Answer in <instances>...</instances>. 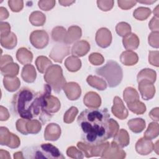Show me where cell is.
Returning <instances> with one entry per match:
<instances>
[{
    "label": "cell",
    "instance_id": "obj_1",
    "mask_svg": "<svg viewBox=\"0 0 159 159\" xmlns=\"http://www.w3.org/2000/svg\"><path fill=\"white\" fill-rule=\"evenodd\" d=\"M51 86L47 84L42 92L35 93L28 88H23L14 95L12 99L13 112L25 119L39 117L42 124L50 120L52 116L45 112V98L51 94Z\"/></svg>",
    "mask_w": 159,
    "mask_h": 159
},
{
    "label": "cell",
    "instance_id": "obj_2",
    "mask_svg": "<svg viewBox=\"0 0 159 159\" xmlns=\"http://www.w3.org/2000/svg\"><path fill=\"white\" fill-rule=\"evenodd\" d=\"M110 114L106 108L88 109L82 111L77 122L82 130V140L88 144H98L110 137L109 119Z\"/></svg>",
    "mask_w": 159,
    "mask_h": 159
},
{
    "label": "cell",
    "instance_id": "obj_3",
    "mask_svg": "<svg viewBox=\"0 0 159 159\" xmlns=\"http://www.w3.org/2000/svg\"><path fill=\"white\" fill-rule=\"evenodd\" d=\"M22 153L26 158H65L58 148L49 143L24 148Z\"/></svg>",
    "mask_w": 159,
    "mask_h": 159
},
{
    "label": "cell",
    "instance_id": "obj_4",
    "mask_svg": "<svg viewBox=\"0 0 159 159\" xmlns=\"http://www.w3.org/2000/svg\"><path fill=\"white\" fill-rule=\"evenodd\" d=\"M96 73L106 80L110 88L118 86L123 78L122 68L117 62L113 60H109L104 66L97 68Z\"/></svg>",
    "mask_w": 159,
    "mask_h": 159
},
{
    "label": "cell",
    "instance_id": "obj_5",
    "mask_svg": "<svg viewBox=\"0 0 159 159\" xmlns=\"http://www.w3.org/2000/svg\"><path fill=\"white\" fill-rule=\"evenodd\" d=\"M44 80L57 93L61 91L66 83L63 75L62 68L58 65H52L47 69Z\"/></svg>",
    "mask_w": 159,
    "mask_h": 159
},
{
    "label": "cell",
    "instance_id": "obj_6",
    "mask_svg": "<svg viewBox=\"0 0 159 159\" xmlns=\"http://www.w3.org/2000/svg\"><path fill=\"white\" fill-rule=\"evenodd\" d=\"M109 144L108 142H104L94 145L79 142L77 143V147L84 154L86 157L90 158L93 157H101Z\"/></svg>",
    "mask_w": 159,
    "mask_h": 159
},
{
    "label": "cell",
    "instance_id": "obj_7",
    "mask_svg": "<svg viewBox=\"0 0 159 159\" xmlns=\"http://www.w3.org/2000/svg\"><path fill=\"white\" fill-rule=\"evenodd\" d=\"M0 144L6 145L11 148H17L20 144L18 136L10 132L6 127H0Z\"/></svg>",
    "mask_w": 159,
    "mask_h": 159
},
{
    "label": "cell",
    "instance_id": "obj_8",
    "mask_svg": "<svg viewBox=\"0 0 159 159\" xmlns=\"http://www.w3.org/2000/svg\"><path fill=\"white\" fill-rule=\"evenodd\" d=\"M49 37L46 31L37 30L33 31L30 35V42L35 48L42 49L48 43Z\"/></svg>",
    "mask_w": 159,
    "mask_h": 159
},
{
    "label": "cell",
    "instance_id": "obj_9",
    "mask_svg": "<svg viewBox=\"0 0 159 159\" xmlns=\"http://www.w3.org/2000/svg\"><path fill=\"white\" fill-rule=\"evenodd\" d=\"M126 156L125 152L118 147L113 141L109 144L101 156L102 158L122 159Z\"/></svg>",
    "mask_w": 159,
    "mask_h": 159
},
{
    "label": "cell",
    "instance_id": "obj_10",
    "mask_svg": "<svg viewBox=\"0 0 159 159\" xmlns=\"http://www.w3.org/2000/svg\"><path fill=\"white\" fill-rule=\"evenodd\" d=\"M96 42L101 48L109 47L112 42V34L111 31L105 27L99 29L96 34Z\"/></svg>",
    "mask_w": 159,
    "mask_h": 159
},
{
    "label": "cell",
    "instance_id": "obj_11",
    "mask_svg": "<svg viewBox=\"0 0 159 159\" xmlns=\"http://www.w3.org/2000/svg\"><path fill=\"white\" fill-rule=\"evenodd\" d=\"M138 83V88L142 99L144 100L152 99L155 93V88L153 83L146 80H141Z\"/></svg>",
    "mask_w": 159,
    "mask_h": 159
},
{
    "label": "cell",
    "instance_id": "obj_12",
    "mask_svg": "<svg viewBox=\"0 0 159 159\" xmlns=\"http://www.w3.org/2000/svg\"><path fill=\"white\" fill-rule=\"evenodd\" d=\"M70 53V47L66 44L55 45L50 53V57L55 62L61 63L63 58Z\"/></svg>",
    "mask_w": 159,
    "mask_h": 159
},
{
    "label": "cell",
    "instance_id": "obj_13",
    "mask_svg": "<svg viewBox=\"0 0 159 159\" xmlns=\"http://www.w3.org/2000/svg\"><path fill=\"white\" fill-rule=\"evenodd\" d=\"M111 111L117 118L120 120L126 119L129 114L128 111L125 107L122 99L118 96H116L114 98Z\"/></svg>",
    "mask_w": 159,
    "mask_h": 159
},
{
    "label": "cell",
    "instance_id": "obj_14",
    "mask_svg": "<svg viewBox=\"0 0 159 159\" xmlns=\"http://www.w3.org/2000/svg\"><path fill=\"white\" fill-rule=\"evenodd\" d=\"M63 89L68 99L71 101L77 100L81 94V89L80 85L75 82L66 83Z\"/></svg>",
    "mask_w": 159,
    "mask_h": 159
},
{
    "label": "cell",
    "instance_id": "obj_15",
    "mask_svg": "<svg viewBox=\"0 0 159 159\" xmlns=\"http://www.w3.org/2000/svg\"><path fill=\"white\" fill-rule=\"evenodd\" d=\"M61 128L55 123H50L48 124L44 131V139L46 140L56 141L61 135Z\"/></svg>",
    "mask_w": 159,
    "mask_h": 159
},
{
    "label": "cell",
    "instance_id": "obj_16",
    "mask_svg": "<svg viewBox=\"0 0 159 159\" xmlns=\"http://www.w3.org/2000/svg\"><path fill=\"white\" fill-rule=\"evenodd\" d=\"M154 144L151 140L144 137L140 138L135 144V150L138 153L142 155H147L153 150Z\"/></svg>",
    "mask_w": 159,
    "mask_h": 159
},
{
    "label": "cell",
    "instance_id": "obj_17",
    "mask_svg": "<svg viewBox=\"0 0 159 159\" xmlns=\"http://www.w3.org/2000/svg\"><path fill=\"white\" fill-rule=\"evenodd\" d=\"M82 35V31L80 27L73 25L68 28L65 36L63 43L66 45H69L78 40Z\"/></svg>",
    "mask_w": 159,
    "mask_h": 159
},
{
    "label": "cell",
    "instance_id": "obj_18",
    "mask_svg": "<svg viewBox=\"0 0 159 159\" xmlns=\"http://www.w3.org/2000/svg\"><path fill=\"white\" fill-rule=\"evenodd\" d=\"M83 102L89 108H98L101 104V99L98 93L90 91L87 93L84 96Z\"/></svg>",
    "mask_w": 159,
    "mask_h": 159
},
{
    "label": "cell",
    "instance_id": "obj_19",
    "mask_svg": "<svg viewBox=\"0 0 159 159\" xmlns=\"http://www.w3.org/2000/svg\"><path fill=\"white\" fill-rule=\"evenodd\" d=\"M90 50V45L86 40L76 42L71 48V54L77 57H83L86 55Z\"/></svg>",
    "mask_w": 159,
    "mask_h": 159
},
{
    "label": "cell",
    "instance_id": "obj_20",
    "mask_svg": "<svg viewBox=\"0 0 159 159\" xmlns=\"http://www.w3.org/2000/svg\"><path fill=\"white\" fill-rule=\"evenodd\" d=\"M61 107L58 99L51 94H48L45 98V112L52 116V114L58 112Z\"/></svg>",
    "mask_w": 159,
    "mask_h": 159
},
{
    "label": "cell",
    "instance_id": "obj_21",
    "mask_svg": "<svg viewBox=\"0 0 159 159\" xmlns=\"http://www.w3.org/2000/svg\"><path fill=\"white\" fill-rule=\"evenodd\" d=\"M139 39L135 34L130 33L123 37L122 43L127 50H135L139 45Z\"/></svg>",
    "mask_w": 159,
    "mask_h": 159
},
{
    "label": "cell",
    "instance_id": "obj_22",
    "mask_svg": "<svg viewBox=\"0 0 159 159\" xmlns=\"http://www.w3.org/2000/svg\"><path fill=\"white\" fill-rule=\"evenodd\" d=\"M120 60L124 65L132 66L138 62L139 57L135 52L132 50H126L121 53Z\"/></svg>",
    "mask_w": 159,
    "mask_h": 159
},
{
    "label": "cell",
    "instance_id": "obj_23",
    "mask_svg": "<svg viewBox=\"0 0 159 159\" xmlns=\"http://www.w3.org/2000/svg\"><path fill=\"white\" fill-rule=\"evenodd\" d=\"M113 142L121 148L127 147L130 142V138L127 131L124 129L119 130L118 132L114 137Z\"/></svg>",
    "mask_w": 159,
    "mask_h": 159
},
{
    "label": "cell",
    "instance_id": "obj_24",
    "mask_svg": "<svg viewBox=\"0 0 159 159\" xmlns=\"http://www.w3.org/2000/svg\"><path fill=\"white\" fill-rule=\"evenodd\" d=\"M36 76V71L33 65L27 64L22 68L21 76L24 81L29 83H33L35 80Z\"/></svg>",
    "mask_w": 159,
    "mask_h": 159
},
{
    "label": "cell",
    "instance_id": "obj_25",
    "mask_svg": "<svg viewBox=\"0 0 159 159\" xmlns=\"http://www.w3.org/2000/svg\"><path fill=\"white\" fill-rule=\"evenodd\" d=\"M16 58L22 65L30 64L33 59L32 53L24 47L19 48L16 53Z\"/></svg>",
    "mask_w": 159,
    "mask_h": 159
},
{
    "label": "cell",
    "instance_id": "obj_26",
    "mask_svg": "<svg viewBox=\"0 0 159 159\" xmlns=\"http://www.w3.org/2000/svg\"><path fill=\"white\" fill-rule=\"evenodd\" d=\"M3 84L5 89L9 92L17 90L20 86V81L16 76H4Z\"/></svg>",
    "mask_w": 159,
    "mask_h": 159
},
{
    "label": "cell",
    "instance_id": "obj_27",
    "mask_svg": "<svg viewBox=\"0 0 159 159\" xmlns=\"http://www.w3.org/2000/svg\"><path fill=\"white\" fill-rule=\"evenodd\" d=\"M129 128L135 134L140 133L145 128V121L142 118H135L127 122Z\"/></svg>",
    "mask_w": 159,
    "mask_h": 159
},
{
    "label": "cell",
    "instance_id": "obj_28",
    "mask_svg": "<svg viewBox=\"0 0 159 159\" xmlns=\"http://www.w3.org/2000/svg\"><path fill=\"white\" fill-rule=\"evenodd\" d=\"M157 78L155 71L150 68H145L142 70L137 75V81L141 80L148 81L152 83H155Z\"/></svg>",
    "mask_w": 159,
    "mask_h": 159
},
{
    "label": "cell",
    "instance_id": "obj_29",
    "mask_svg": "<svg viewBox=\"0 0 159 159\" xmlns=\"http://www.w3.org/2000/svg\"><path fill=\"white\" fill-rule=\"evenodd\" d=\"M86 81L89 85L98 90L103 91L107 88V84L106 81L97 76H88L86 79Z\"/></svg>",
    "mask_w": 159,
    "mask_h": 159
},
{
    "label": "cell",
    "instance_id": "obj_30",
    "mask_svg": "<svg viewBox=\"0 0 159 159\" xmlns=\"http://www.w3.org/2000/svg\"><path fill=\"white\" fill-rule=\"evenodd\" d=\"M65 66L69 71L76 72L80 69L81 61L77 57L72 55L65 60Z\"/></svg>",
    "mask_w": 159,
    "mask_h": 159
},
{
    "label": "cell",
    "instance_id": "obj_31",
    "mask_svg": "<svg viewBox=\"0 0 159 159\" xmlns=\"http://www.w3.org/2000/svg\"><path fill=\"white\" fill-rule=\"evenodd\" d=\"M17 42V37L13 32H11L6 37H1V46L6 49L14 48L16 46Z\"/></svg>",
    "mask_w": 159,
    "mask_h": 159
},
{
    "label": "cell",
    "instance_id": "obj_32",
    "mask_svg": "<svg viewBox=\"0 0 159 159\" xmlns=\"http://www.w3.org/2000/svg\"><path fill=\"white\" fill-rule=\"evenodd\" d=\"M19 65L13 62H11L1 68V74L4 76H16L19 73Z\"/></svg>",
    "mask_w": 159,
    "mask_h": 159
},
{
    "label": "cell",
    "instance_id": "obj_33",
    "mask_svg": "<svg viewBox=\"0 0 159 159\" xmlns=\"http://www.w3.org/2000/svg\"><path fill=\"white\" fill-rule=\"evenodd\" d=\"M123 98L127 104L139 100V95L135 88L127 87L124 91Z\"/></svg>",
    "mask_w": 159,
    "mask_h": 159
},
{
    "label": "cell",
    "instance_id": "obj_34",
    "mask_svg": "<svg viewBox=\"0 0 159 159\" xmlns=\"http://www.w3.org/2000/svg\"><path fill=\"white\" fill-rule=\"evenodd\" d=\"M45 16L40 11H34L29 16L30 22L34 26H42L45 22Z\"/></svg>",
    "mask_w": 159,
    "mask_h": 159
},
{
    "label": "cell",
    "instance_id": "obj_35",
    "mask_svg": "<svg viewBox=\"0 0 159 159\" xmlns=\"http://www.w3.org/2000/svg\"><path fill=\"white\" fill-rule=\"evenodd\" d=\"M52 62L45 56H39L35 60V65L38 71L41 73H44L47 69L51 66Z\"/></svg>",
    "mask_w": 159,
    "mask_h": 159
},
{
    "label": "cell",
    "instance_id": "obj_36",
    "mask_svg": "<svg viewBox=\"0 0 159 159\" xmlns=\"http://www.w3.org/2000/svg\"><path fill=\"white\" fill-rule=\"evenodd\" d=\"M159 134V125L157 122H151L149 124L147 129L144 133L143 137L148 139L152 140L156 138Z\"/></svg>",
    "mask_w": 159,
    "mask_h": 159
},
{
    "label": "cell",
    "instance_id": "obj_37",
    "mask_svg": "<svg viewBox=\"0 0 159 159\" xmlns=\"http://www.w3.org/2000/svg\"><path fill=\"white\" fill-rule=\"evenodd\" d=\"M42 124L37 119H27L26 122V129L28 134H37L40 130Z\"/></svg>",
    "mask_w": 159,
    "mask_h": 159
},
{
    "label": "cell",
    "instance_id": "obj_38",
    "mask_svg": "<svg viewBox=\"0 0 159 159\" xmlns=\"http://www.w3.org/2000/svg\"><path fill=\"white\" fill-rule=\"evenodd\" d=\"M127 106L130 111L137 115L143 114L146 111L145 105L139 100L127 104Z\"/></svg>",
    "mask_w": 159,
    "mask_h": 159
},
{
    "label": "cell",
    "instance_id": "obj_39",
    "mask_svg": "<svg viewBox=\"0 0 159 159\" xmlns=\"http://www.w3.org/2000/svg\"><path fill=\"white\" fill-rule=\"evenodd\" d=\"M150 9L144 7H139L137 8L133 12L134 17L139 20H144L147 19L151 14Z\"/></svg>",
    "mask_w": 159,
    "mask_h": 159
},
{
    "label": "cell",
    "instance_id": "obj_40",
    "mask_svg": "<svg viewBox=\"0 0 159 159\" xmlns=\"http://www.w3.org/2000/svg\"><path fill=\"white\" fill-rule=\"evenodd\" d=\"M66 31L63 27L57 26L53 29L52 31V39L57 42H63Z\"/></svg>",
    "mask_w": 159,
    "mask_h": 159
},
{
    "label": "cell",
    "instance_id": "obj_41",
    "mask_svg": "<svg viewBox=\"0 0 159 159\" xmlns=\"http://www.w3.org/2000/svg\"><path fill=\"white\" fill-rule=\"evenodd\" d=\"M116 31L119 36L124 37L130 33L131 27L128 23L121 22L117 24L116 27Z\"/></svg>",
    "mask_w": 159,
    "mask_h": 159
},
{
    "label": "cell",
    "instance_id": "obj_42",
    "mask_svg": "<svg viewBox=\"0 0 159 159\" xmlns=\"http://www.w3.org/2000/svg\"><path fill=\"white\" fill-rule=\"evenodd\" d=\"M78 113V109L75 107L72 106L71 107L68 111H66V112L64 114L63 116V121L66 124H70L73 122L75 119V117Z\"/></svg>",
    "mask_w": 159,
    "mask_h": 159
},
{
    "label": "cell",
    "instance_id": "obj_43",
    "mask_svg": "<svg viewBox=\"0 0 159 159\" xmlns=\"http://www.w3.org/2000/svg\"><path fill=\"white\" fill-rule=\"evenodd\" d=\"M66 154L68 157L72 158L80 159L84 157L83 153L80 150L77 149L74 146H71L67 148Z\"/></svg>",
    "mask_w": 159,
    "mask_h": 159
},
{
    "label": "cell",
    "instance_id": "obj_44",
    "mask_svg": "<svg viewBox=\"0 0 159 159\" xmlns=\"http://www.w3.org/2000/svg\"><path fill=\"white\" fill-rule=\"evenodd\" d=\"M89 62L93 65H102L104 61L103 56L99 53H93L89 55Z\"/></svg>",
    "mask_w": 159,
    "mask_h": 159
},
{
    "label": "cell",
    "instance_id": "obj_45",
    "mask_svg": "<svg viewBox=\"0 0 159 159\" xmlns=\"http://www.w3.org/2000/svg\"><path fill=\"white\" fill-rule=\"evenodd\" d=\"M8 5L12 11L17 12L22 9L24 6V2L22 1L9 0L8 1Z\"/></svg>",
    "mask_w": 159,
    "mask_h": 159
},
{
    "label": "cell",
    "instance_id": "obj_46",
    "mask_svg": "<svg viewBox=\"0 0 159 159\" xmlns=\"http://www.w3.org/2000/svg\"><path fill=\"white\" fill-rule=\"evenodd\" d=\"M27 119H18L16 123V129L18 132L21 133L23 135H27L29 134L26 129V122Z\"/></svg>",
    "mask_w": 159,
    "mask_h": 159
},
{
    "label": "cell",
    "instance_id": "obj_47",
    "mask_svg": "<svg viewBox=\"0 0 159 159\" xmlns=\"http://www.w3.org/2000/svg\"><path fill=\"white\" fill-rule=\"evenodd\" d=\"M114 1H97L98 7L103 11H110L114 6Z\"/></svg>",
    "mask_w": 159,
    "mask_h": 159
},
{
    "label": "cell",
    "instance_id": "obj_48",
    "mask_svg": "<svg viewBox=\"0 0 159 159\" xmlns=\"http://www.w3.org/2000/svg\"><path fill=\"white\" fill-rule=\"evenodd\" d=\"M158 32H152L150 34L148 40V43L152 47L158 48L159 47V42H158Z\"/></svg>",
    "mask_w": 159,
    "mask_h": 159
},
{
    "label": "cell",
    "instance_id": "obj_49",
    "mask_svg": "<svg viewBox=\"0 0 159 159\" xmlns=\"http://www.w3.org/2000/svg\"><path fill=\"white\" fill-rule=\"evenodd\" d=\"M55 5V1H39L38 6L43 11H48L52 9Z\"/></svg>",
    "mask_w": 159,
    "mask_h": 159
},
{
    "label": "cell",
    "instance_id": "obj_50",
    "mask_svg": "<svg viewBox=\"0 0 159 159\" xmlns=\"http://www.w3.org/2000/svg\"><path fill=\"white\" fill-rule=\"evenodd\" d=\"M109 132L110 137H114V135L118 132L119 130V125L116 120L113 119H109Z\"/></svg>",
    "mask_w": 159,
    "mask_h": 159
},
{
    "label": "cell",
    "instance_id": "obj_51",
    "mask_svg": "<svg viewBox=\"0 0 159 159\" xmlns=\"http://www.w3.org/2000/svg\"><path fill=\"white\" fill-rule=\"evenodd\" d=\"M137 2V1H117L119 7L124 10H127L129 9L132 8V7L135 6Z\"/></svg>",
    "mask_w": 159,
    "mask_h": 159
},
{
    "label": "cell",
    "instance_id": "obj_52",
    "mask_svg": "<svg viewBox=\"0 0 159 159\" xmlns=\"http://www.w3.org/2000/svg\"><path fill=\"white\" fill-rule=\"evenodd\" d=\"M158 51H150L148 55V61L153 66L158 67Z\"/></svg>",
    "mask_w": 159,
    "mask_h": 159
},
{
    "label": "cell",
    "instance_id": "obj_53",
    "mask_svg": "<svg viewBox=\"0 0 159 159\" xmlns=\"http://www.w3.org/2000/svg\"><path fill=\"white\" fill-rule=\"evenodd\" d=\"M1 37H6L11 33V26L7 22H1L0 24Z\"/></svg>",
    "mask_w": 159,
    "mask_h": 159
},
{
    "label": "cell",
    "instance_id": "obj_54",
    "mask_svg": "<svg viewBox=\"0 0 159 159\" xmlns=\"http://www.w3.org/2000/svg\"><path fill=\"white\" fill-rule=\"evenodd\" d=\"M158 18L153 17L149 22V28L153 32H158L159 26H158Z\"/></svg>",
    "mask_w": 159,
    "mask_h": 159
},
{
    "label": "cell",
    "instance_id": "obj_55",
    "mask_svg": "<svg viewBox=\"0 0 159 159\" xmlns=\"http://www.w3.org/2000/svg\"><path fill=\"white\" fill-rule=\"evenodd\" d=\"M9 117V114L7 109L3 107L2 106H0V120L1 121H6Z\"/></svg>",
    "mask_w": 159,
    "mask_h": 159
},
{
    "label": "cell",
    "instance_id": "obj_56",
    "mask_svg": "<svg viewBox=\"0 0 159 159\" xmlns=\"http://www.w3.org/2000/svg\"><path fill=\"white\" fill-rule=\"evenodd\" d=\"M13 62V58L11 56L8 55H1V68L3 67L9 63Z\"/></svg>",
    "mask_w": 159,
    "mask_h": 159
},
{
    "label": "cell",
    "instance_id": "obj_57",
    "mask_svg": "<svg viewBox=\"0 0 159 159\" xmlns=\"http://www.w3.org/2000/svg\"><path fill=\"white\" fill-rule=\"evenodd\" d=\"M158 107H155L152 109V111L149 113V116L154 121L158 122L159 120V117H158Z\"/></svg>",
    "mask_w": 159,
    "mask_h": 159
},
{
    "label": "cell",
    "instance_id": "obj_58",
    "mask_svg": "<svg viewBox=\"0 0 159 159\" xmlns=\"http://www.w3.org/2000/svg\"><path fill=\"white\" fill-rule=\"evenodd\" d=\"M9 17V12L7 9L3 7H0V19L3 20Z\"/></svg>",
    "mask_w": 159,
    "mask_h": 159
},
{
    "label": "cell",
    "instance_id": "obj_59",
    "mask_svg": "<svg viewBox=\"0 0 159 159\" xmlns=\"http://www.w3.org/2000/svg\"><path fill=\"white\" fill-rule=\"evenodd\" d=\"M0 158L1 159L2 158H11L10 155L9 153L8 152H7L6 150H4L2 149L0 150Z\"/></svg>",
    "mask_w": 159,
    "mask_h": 159
},
{
    "label": "cell",
    "instance_id": "obj_60",
    "mask_svg": "<svg viewBox=\"0 0 159 159\" xmlns=\"http://www.w3.org/2000/svg\"><path fill=\"white\" fill-rule=\"evenodd\" d=\"M59 3L63 6H68L74 3L75 1H59Z\"/></svg>",
    "mask_w": 159,
    "mask_h": 159
},
{
    "label": "cell",
    "instance_id": "obj_61",
    "mask_svg": "<svg viewBox=\"0 0 159 159\" xmlns=\"http://www.w3.org/2000/svg\"><path fill=\"white\" fill-rule=\"evenodd\" d=\"M14 158L15 159H21L24 158V157L23 156L22 152H17L14 153Z\"/></svg>",
    "mask_w": 159,
    "mask_h": 159
},
{
    "label": "cell",
    "instance_id": "obj_62",
    "mask_svg": "<svg viewBox=\"0 0 159 159\" xmlns=\"http://www.w3.org/2000/svg\"><path fill=\"white\" fill-rule=\"evenodd\" d=\"M137 2H140V3H143V4H151L154 3L155 2H156V1H138Z\"/></svg>",
    "mask_w": 159,
    "mask_h": 159
},
{
    "label": "cell",
    "instance_id": "obj_63",
    "mask_svg": "<svg viewBox=\"0 0 159 159\" xmlns=\"http://www.w3.org/2000/svg\"><path fill=\"white\" fill-rule=\"evenodd\" d=\"M153 150H155V152H156V153L157 155H158V141H157V142L154 144V147H153Z\"/></svg>",
    "mask_w": 159,
    "mask_h": 159
},
{
    "label": "cell",
    "instance_id": "obj_64",
    "mask_svg": "<svg viewBox=\"0 0 159 159\" xmlns=\"http://www.w3.org/2000/svg\"><path fill=\"white\" fill-rule=\"evenodd\" d=\"M153 14H154V15H155L154 17H157V18L158 17V6H157L155 8V9H154V11H153Z\"/></svg>",
    "mask_w": 159,
    "mask_h": 159
}]
</instances>
